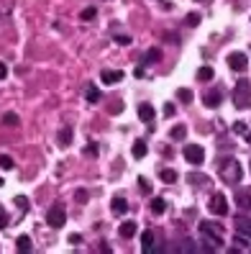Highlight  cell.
Here are the masks:
<instances>
[{"label":"cell","mask_w":251,"mask_h":254,"mask_svg":"<svg viewBox=\"0 0 251 254\" xmlns=\"http://www.w3.org/2000/svg\"><path fill=\"white\" fill-rule=\"evenodd\" d=\"M16 249L18 252H31V239L29 237H18L16 239Z\"/></svg>","instance_id":"18"},{"label":"cell","mask_w":251,"mask_h":254,"mask_svg":"<svg viewBox=\"0 0 251 254\" xmlns=\"http://www.w3.org/2000/svg\"><path fill=\"white\" fill-rule=\"evenodd\" d=\"M100 80L105 85H115V83H121V80H123V72L121 69H103Z\"/></svg>","instance_id":"8"},{"label":"cell","mask_w":251,"mask_h":254,"mask_svg":"<svg viewBox=\"0 0 251 254\" xmlns=\"http://www.w3.org/2000/svg\"><path fill=\"white\" fill-rule=\"evenodd\" d=\"M151 249H154V231H143L141 234V252L143 254H151Z\"/></svg>","instance_id":"9"},{"label":"cell","mask_w":251,"mask_h":254,"mask_svg":"<svg viewBox=\"0 0 251 254\" xmlns=\"http://www.w3.org/2000/svg\"><path fill=\"white\" fill-rule=\"evenodd\" d=\"M228 67L231 69H236V72H244L249 67V59H246V54H241V51H233L231 57H228Z\"/></svg>","instance_id":"7"},{"label":"cell","mask_w":251,"mask_h":254,"mask_svg":"<svg viewBox=\"0 0 251 254\" xmlns=\"http://www.w3.org/2000/svg\"><path fill=\"white\" fill-rule=\"evenodd\" d=\"M85 152H87V157H95V154H97V144H95V141H93V144H87V149H85Z\"/></svg>","instance_id":"33"},{"label":"cell","mask_w":251,"mask_h":254,"mask_svg":"<svg viewBox=\"0 0 251 254\" xmlns=\"http://www.w3.org/2000/svg\"><path fill=\"white\" fill-rule=\"evenodd\" d=\"M115 41H118L121 47H128V44H131V36H128V34H121V36H115Z\"/></svg>","instance_id":"30"},{"label":"cell","mask_w":251,"mask_h":254,"mask_svg":"<svg viewBox=\"0 0 251 254\" xmlns=\"http://www.w3.org/2000/svg\"><path fill=\"white\" fill-rule=\"evenodd\" d=\"M139 116H141V121H154V105H151V103H141L139 105Z\"/></svg>","instance_id":"11"},{"label":"cell","mask_w":251,"mask_h":254,"mask_svg":"<svg viewBox=\"0 0 251 254\" xmlns=\"http://www.w3.org/2000/svg\"><path fill=\"white\" fill-rule=\"evenodd\" d=\"M177 98H179V101H182V103H190V101H192V90H185V87H179V90H177Z\"/></svg>","instance_id":"23"},{"label":"cell","mask_w":251,"mask_h":254,"mask_svg":"<svg viewBox=\"0 0 251 254\" xmlns=\"http://www.w3.org/2000/svg\"><path fill=\"white\" fill-rule=\"evenodd\" d=\"M241 165L236 159H223V165H220V177L226 180V183H241Z\"/></svg>","instance_id":"3"},{"label":"cell","mask_w":251,"mask_h":254,"mask_svg":"<svg viewBox=\"0 0 251 254\" xmlns=\"http://www.w3.org/2000/svg\"><path fill=\"white\" fill-rule=\"evenodd\" d=\"M97 16V11H95V8L93 5H90V8H85V11L82 13H79V18H82V21H93V18Z\"/></svg>","instance_id":"26"},{"label":"cell","mask_w":251,"mask_h":254,"mask_svg":"<svg viewBox=\"0 0 251 254\" xmlns=\"http://www.w3.org/2000/svg\"><path fill=\"white\" fill-rule=\"evenodd\" d=\"M139 187L143 190V193H151V183H149L146 177H139Z\"/></svg>","instance_id":"29"},{"label":"cell","mask_w":251,"mask_h":254,"mask_svg":"<svg viewBox=\"0 0 251 254\" xmlns=\"http://www.w3.org/2000/svg\"><path fill=\"white\" fill-rule=\"evenodd\" d=\"M187 26H200V13H190V16H187Z\"/></svg>","instance_id":"28"},{"label":"cell","mask_w":251,"mask_h":254,"mask_svg":"<svg viewBox=\"0 0 251 254\" xmlns=\"http://www.w3.org/2000/svg\"><path fill=\"white\" fill-rule=\"evenodd\" d=\"M47 221H49L51 229H62V226H64V221H67L64 208H62L59 203H57V205H51V208H49V213H47Z\"/></svg>","instance_id":"5"},{"label":"cell","mask_w":251,"mask_h":254,"mask_svg":"<svg viewBox=\"0 0 251 254\" xmlns=\"http://www.w3.org/2000/svg\"><path fill=\"white\" fill-rule=\"evenodd\" d=\"M13 167H16V162L8 154H0V169H13Z\"/></svg>","instance_id":"22"},{"label":"cell","mask_w":251,"mask_h":254,"mask_svg":"<svg viewBox=\"0 0 251 254\" xmlns=\"http://www.w3.org/2000/svg\"><path fill=\"white\" fill-rule=\"evenodd\" d=\"M161 180H164V183H174V180H177V172H174V169H161Z\"/></svg>","instance_id":"27"},{"label":"cell","mask_w":251,"mask_h":254,"mask_svg":"<svg viewBox=\"0 0 251 254\" xmlns=\"http://www.w3.org/2000/svg\"><path fill=\"white\" fill-rule=\"evenodd\" d=\"M3 126H11V129H13V126H18V116L16 113H5L3 116Z\"/></svg>","instance_id":"25"},{"label":"cell","mask_w":251,"mask_h":254,"mask_svg":"<svg viewBox=\"0 0 251 254\" xmlns=\"http://www.w3.org/2000/svg\"><path fill=\"white\" fill-rule=\"evenodd\" d=\"M236 231L241 234V237H249V239H251V221L238 219V221H236Z\"/></svg>","instance_id":"15"},{"label":"cell","mask_w":251,"mask_h":254,"mask_svg":"<svg viewBox=\"0 0 251 254\" xmlns=\"http://www.w3.org/2000/svg\"><path fill=\"white\" fill-rule=\"evenodd\" d=\"M200 234L205 239H208V244H213L215 249L218 247H223V229L218 223H210V221H203L200 223Z\"/></svg>","instance_id":"2"},{"label":"cell","mask_w":251,"mask_h":254,"mask_svg":"<svg viewBox=\"0 0 251 254\" xmlns=\"http://www.w3.org/2000/svg\"><path fill=\"white\" fill-rule=\"evenodd\" d=\"M233 131H238V134H244V131H246V123H236V126H233Z\"/></svg>","instance_id":"37"},{"label":"cell","mask_w":251,"mask_h":254,"mask_svg":"<svg viewBox=\"0 0 251 254\" xmlns=\"http://www.w3.org/2000/svg\"><path fill=\"white\" fill-rule=\"evenodd\" d=\"M220 101H223V95L215 90V93H205V98H203V103H205V108H218L220 105Z\"/></svg>","instance_id":"10"},{"label":"cell","mask_w":251,"mask_h":254,"mask_svg":"<svg viewBox=\"0 0 251 254\" xmlns=\"http://www.w3.org/2000/svg\"><path fill=\"white\" fill-rule=\"evenodd\" d=\"M164 116H174V105H172V103L164 105Z\"/></svg>","instance_id":"35"},{"label":"cell","mask_w":251,"mask_h":254,"mask_svg":"<svg viewBox=\"0 0 251 254\" xmlns=\"http://www.w3.org/2000/svg\"><path fill=\"white\" fill-rule=\"evenodd\" d=\"M16 205L21 208V211H29V201H26V198H16Z\"/></svg>","instance_id":"32"},{"label":"cell","mask_w":251,"mask_h":254,"mask_svg":"<svg viewBox=\"0 0 251 254\" xmlns=\"http://www.w3.org/2000/svg\"><path fill=\"white\" fill-rule=\"evenodd\" d=\"M143 59H146L149 65H157V62L161 59V51H159V49H149V51H146V57H143Z\"/></svg>","instance_id":"21"},{"label":"cell","mask_w":251,"mask_h":254,"mask_svg":"<svg viewBox=\"0 0 251 254\" xmlns=\"http://www.w3.org/2000/svg\"><path fill=\"white\" fill-rule=\"evenodd\" d=\"M121 108H123V103H113V105H110V113H118Z\"/></svg>","instance_id":"38"},{"label":"cell","mask_w":251,"mask_h":254,"mask_svg":"<svg viewBox=\"0 0 251 254\" xmlns=\"http://www.w3.org/2000/svg\"><path fill=\"white\" fill-rule=\"evenodd\" d=\"M182 154H185V159L190 162V165H195V167H200L203 162H205V149L197 147V144H187Z\"/></svg>","instance_id":"4"},{"label":"cell","mask_w":251,"mask_h":254,"mask_svg":"<svg viewBox=\"0 0 251 254\" xmlns=\"http://www.w3.org/2000/svg\"><path fill=\"white\" fill-rule=\"evenodd\" d=\"M233 105L238 111L251 105V87H249V80H238L236 83V90H233Z\"/></svg>","instance_id":"1"},{"label":"cell","mask_w":251,"mask_h":254,"mask_svg":"<svg viewBox=\"0 0 251 254\" xmlns=\"http://www.w3.org/2000/svg\"><path fill=\"white\" fill-rule=\"evenodd\" d=\"M59 144H62V147H69V144H72V129H69V126H64V129L59 131Z\"/></svg>","instance_id":"16"},{"label":"cell","mask_w":251,"mask_h":254,"mask_svg":"<svg viewBox=\"0 0 251 254\" xmlns=\"http://www.w3.org/2000/svg\"><path fill=\"white\" fill-rule=\"evenodd\" d=\"M246 141L251 144V131H246Z\"/></svg>","instance_id":"40"},{"label":"cell","mask_w":251,"mask_h":254,"mask_svg":"<svg viewBox=\"0 0 251 254\" xmlns=\"http://www.w3.org/2000/svg\"><path fill=\"white\" fill-rule=\"evenodd\" d=\"M121 237L123 239H131L133 237V234H136V223H133V221H126V223H121Z\"/></svg>","instance_id":"12"},{"label":"cell","mask_w":251,"mask_h":254,"mask_svg":"<svg viewBox=\"0 0 251 254\" xmlns=\"http://www.w3.org/2000/svg\"><path fill=\"white\" fill-rule=\"evenodd\" d=\"M131 154H133L136 159L146 157V141H136V144H133V149H131Z\"/></svg>","instance_id":"17"},{"label":"cell","mask_w":251,"mask_h":254,"mask_svg":"<svg viewBox=\"0 0 251 254\" xmlns=\"http://www.w3.org/2000/svg\"><path fill=\"white\" fill-rule=\"evenodd\" d=\"M8 77V67L3 65V62H0V80H5Z\"/></svg>","instance_id":"36"},{"label":"cell","mask_w":251,"mask_h":254,"mask_svg":"<svg viewBox=\"0 0 251 254\" xmlns=\"http://www.w3.org/2000/svg\"><path fill=\"white\" fill-rule=\"evenodd\" d=\"M238 201H241V208H251V195L241 193V195H238Z\"/></svg>","instance_id":"31"},{"label":"cell","mask_w":251,"mask_h":254,"mask_svg":"<svg viewBox=\"0 0 251 254\" xmlns=\"http://www.w3.org/2000/svg\"><path fill=\"white\" fill-rule=\"evenodd\" d=\"M164 211H167V201H164V198H154V201H151V213L161 216Z\"/></svg>","instance_id":"13"},{"label":"cell","mask_w":251,"mask_h":254,"mask_svg":"<svg viewBox=\"0 0 251 254\" xmlns=\"http://www.w3.org/2000/svg\"><path fill=\"white\" fill-rule=\"evenodd\" d=\"M197 80H200V83L213 80V67H200V69H197Z\"/></svg>","instance_id":"20"},{"label":"cell","mask_w":251,"mask_h":254,"mask_svg":"<svg viewBox=\"0 0 251 254\" xmlns=\"http://www.w3.org/2000/svg\"><path fill=\"white\" fill-rule=\"evenodd\" d=\"M110 208H113L115 216H123L126 211H128V203H126L123 198H113V205H110Z\"/></svg>","instance_id":"14"},{"label":"cell","mask_w":251,"mask_h":254,"mask_svg":"<svg viewBox=\"0 0 251 254\" xmlns=\"http://www.w3.org/2000/svg\"><path fill=\"white\" fill-rule=\"evenodd\" d=\"M77 201H87V193H85V190H77Z\"/></svg>","instance_id":"39"},{"label":"cell","mask_w":251,"mask_h":254,"mask_svg":"<svg viewBox=\"0 0 251 254\" xmlns=\"http://www.w3.org/2000/svg\"><path fill=\"white\" fill-rule=\"evenodd\" d=\"M97 101H100V90H97L95 85H87V103H97Z\"/></svg>","instance_id":"19"},{"label":"cell","mask_w":251,"mask_h":254,"mask_svg":"<svg viewBox=\"0 0 251 254\" xmlns=\"http://www.w3.org/2000/svg\"><path fill=\"white\" fill-rule=\"evenodd\" d=\"M5 226H8V213L0 208V229H5Z\"/></svg>","instance_id":"34"},{"label":"cell","mask_w":251,"mask_h":254,"mask_svg":"<svg viewBox=\"0 0 251 254\" xmlns=\"http://www.w3.org/2000/svg\"><path fill=\"white\" fill-rule=\"evenodd\" d=\"M185 136H187V129H185V126L182 123H179V126H174V129H172V139H185Z\"/></svg>","instance_id":"24"},{"label":"cell","mask_w":251,"mask_h":254,"mask_svg":"<svg viewBox=\"0 0 251 254\" xmlns=\"http://www.w3.org/2000/svg\"><path fill=\"white\" fill-rule=\"evenodd\" d=\"M210 211H213L215 216H226V213H228V201H226V195H223V193H215L213 201H210Z\"/></svg>","instance_id":"6"}]
</instances>
